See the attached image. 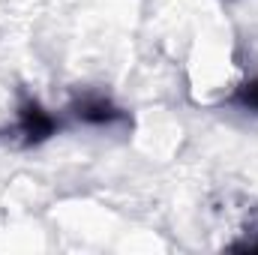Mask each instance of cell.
Masks as SVG:
<instances>
[{"mask_svg": "<svg viewBox=\"0 0 258 255\" xmlns=\"http://www.w3.org/2000/svg\"><path fill=\"white\" fill-rule=\"evenodd\" d=\"M54 120L36 105V102H27L21 108V117H18V135H24V144H36L42 138H48L54 132Z\"/></svg>", "mask_w": 258, "mask_h": 255, "instance_id": "6da1fadb", "label": "cell"}, {"mask_svg": "<svg viewBox=\"0 0 258 255\" xmlns=\"http://www.w3.org/2000/svg\"><path fill=\"white\" fill-rule=\"evenodd\" d=\"M78 117L84 120V123H114V120H120L123 114L114 108V105H108L105 99H87V102H81L78 105Z\"/></svg>", "mask_w": 258, "mask_h": 255, "instance_id": "7a4b0ae2", "label": "cell"}, {"mask_svg": "<svg viewBox=\"0 0 258 255\" xmlns=\"http://www.w3.org/2000/svg\"><path fill=\"white\" fill-rule=\"evenodd\" d=\"M231 102L240 105V108H246V111H258V81H246V84L234 93Z\"/></svg>", "mask_w": 258, "mask_h": 255, "instance_id": "3957f363", "label": "cell"}]
</instances>
